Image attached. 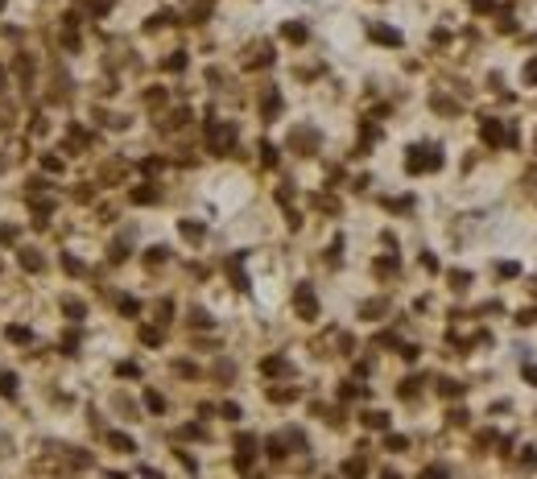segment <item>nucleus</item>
I'll return each mask as SVG.
<instances>
[{"mask_svg":"<svg viewBox=\"0 0 537 479\" xmlns=\"http://www.w3.org/2000/svg\"><path fill=\"white\" fill-rule=\"evenodd\" d=\"M66 314H71V318L79 322V318H83V306H79V302H66Z\"/></svg>","mask_w":537,"mask_h":479,"instance_id":"5","label":"nucleus"},{"mask_svg":"<svg viewBox=\"0 0 537 479\" xmlns=\"http://www.w3.org/2000/svg\"><path fill=\"white\" fill-rule=\"evenodd\" d=\"M112 446H120V450H132V442H128L124 434H112Z\"/></svg>","mask_w":537,"mask_h":479,"instance_id":"4","label":"nucleus"},{"mask_svg":"<svg viewBox=\"0 0 537 479\" xmlns=\"http://www.w3.org/2000/svg\"><path fill=\"white\" fill-rule=\"evenodd\" d=\"M9 339H29V327H9Z\"/></svg>","mask_w":537,"mask_h":479,"instance_id":"6","label":"nucleus"},{"mask_svg":"<svg viewBox=\"0 0 537 479\" xmlns=\"http://www.w3.org/2000/svg\"><path fill=\"white\" fill-rule=\"evenodd\" d=\"M21 265H25L29 273H38V269H42V256L33 252V248H25V252H21Z\"/></svg>","mask_w":537,"mask_h":479,"instance_id":"1","label":"nucleus"},{"mask_svg":"<svg viewBox=\"0 0 537 479\" xmlns=\"http://www.w3.org/2000/svg\"><path fill=\"white\" fill-rule=\"evenodd\" d=\"M0 392H5V397H13V392H17V380H13V376H0Z\"/></svg>","mask_w":537,"mask_h":479,"instance_id":"2","label":"nucleus"},{"mask_svg":"<svg viewBox=\"0 0 537 479\" xmlns=\"http://www.w3.org/2000/svg\"><path fill=\"white\" fill-rule=\"evenodd\" d=\"M42 165L50 169V174H58V169H62V161H58V157H50V153H46V157H42Z\"/></svg>","mask_w":537,"mask_h":479,"instance_id":"3","label":"nucleus"}]
</instances>
